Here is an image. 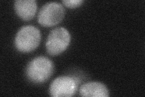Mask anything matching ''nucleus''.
Wrapping results in <instances>:
<instances>
[{
  "mask_svg": "<svg viewBox=\"0 0 145 97\" xmlns=\"http://www.w3.org/2000/svg\"><path fill=\"white\" fill-rule=\"evenodd\" d=\"M41 40L40 30L35 26H22L15 38V46L21 52H30L38 48Z\"/></svg>",
  "mask_w": 145,
  "mask_h": 97,
  "instance_id": "nucleus-2",
  "label": "nucleus"
},
{
  "mask_svg": "<svg viewBox=\"0 0 145 97\" xmlns=\"http://www.w3.org/2000/svg\"><path fill=\"white\" fill-rule=\"evenodd\" d=\"M79 94L82 96L107 97L110 96L108 87L99 81H90L82 84L80 87Z\"/></svg>",
  "mask_w": 145,
  "mask_h": 97,
  "instance_id": "nucleus-6",
  "label": "nucleus"
},
{
  "mask_svg": "<svg viewBox=\"0 0 145 97\" xmlns=\"http://www.w3.org/2000/svg\"><path fill=\"white\" fill-rule=\"evenodd\" d=\"M54 72V63L46 57H35L27 64L25 75L28 80L36 84L47 81Z\"/></svg>",
  "mask_w": 145,
  "mask_h": 97,
  "instance_id": "nucleus-1",
  "label": "nucleus"
},
{
  "mask_svg": "<svg viewBox=\"0 0 145 97\" xmlns=\"http://www.w3.org/2000/svg\"><path fill=\"white\" fill-rule=\"evenodd\" d=\"M14 8L18 16L23 20L29 21L34 17L37 4L35 0H16L14 2Z\"/></svg>",
  "mask_w": 145,
  "mask_h": 97,
  "instance_id": "nucleus-7",
  "label": "nucleus"
},
{
  "mask_svg": "<svg viewBox=\"0 0 145 97\" xmlns=\"http://www.w3.org/2000/svg\"><path fill=\"white\" fill-rule=\"evenodd\" d=\"M84 2L83 0H63L62 1L65 6L70 8L78 7L82 5Z\"/></svg>",
  "mask_w": 145,
  "mask_h": 97,
  "instance_id": "nucleus-8",
  "label": "nucleus"
},
{
  "mask_svg": "<svg viewBox=\"0 0 145 97\" xmlns=\"http://www.w3.org/2000/svg\"><path fill=\"white\" fill-rule=\"evenodd\" d=\"M71 41L69 31L65 27H58L50 32L45 43L47 53L54 56L64 52Z\"/></svg>",
  "mask_w": 145,
  "mask_h": 97,
  "instance_id": "nucleus-3",
  "label": "nucleus"
},
{
  "mask_svg": "<svg viewBox=\"0 0 145 97\" xmlns=\"http://www.w3.org/2000/svg\"><path fill=\"white\" fill-rule=\"evenodd\" d=\"M65 14V8L62 4L56 1L48 2L40 9L38 21L42 26L52 27L59 23Z\"/></svg>",
  "mask_w": 145,
  "mask_h": 97,
  "instance_id": "nucleus-4",
  "label": "nucleus"
},
{
  "mask_svg": "<svg viewBox=\"0 0 145 97\" xmlns=\"http://www.w3.org/2000/svg\"><path fill=\"white\" fill-rule=\"evenodd\" d=\"M78 84L74 78L69 76H60L52 82L49 92L54 97H70L76 94Z\"/></svg>",
  "mask_w": 145,
  "mask_h": 97,
  "instance_id": "nucleus-5",
  "label": "nucleus"
}]
</instances>
